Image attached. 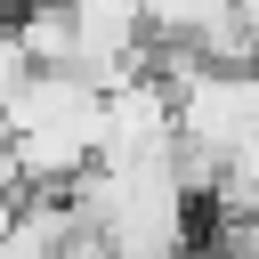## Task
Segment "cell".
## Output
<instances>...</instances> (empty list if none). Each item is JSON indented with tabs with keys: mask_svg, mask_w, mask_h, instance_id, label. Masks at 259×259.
Here are the masks:
<instances>
[{
	"mask_svg": "<svg viewBox=\"0 0 259 259\" xmlns=\"http://www.w3.org/2000/svg\"><path fill=\"white\" fill-rule=\"evenodd\" d=\"M0 8H24V0H0Z\"/></svg>",
	"mask_w": 259,
	"mask_h": 259,
	"instance_id": "obj_3",
	"label": "cell"
},
{
	"mask_svg": "<svg viewBox=\"0 0 259 259\" xmlns=\"http://www.w3.org/2000/svg\"><path fill=\"white\" fill-rule=\"evenodd\" d=\"M219 8H227V0H138V16H146L154 40H194Z\"/></svg>",
	"mask_w": 259,
	"mask_h": 259,
	"instance_id": "obj_2",
	"label": "cell"
},
{
	"mask_svg": "<svg viewBox=\"0 0 259 259\" xmlns=\"http://www.w3.org/2000/svg\"><path fill=\"white\" fill-rule=\"evenodd\" d=\"M97 121H105V89L81 81L73 65H40V73H24L0 97V130H8L16 178L24 186H49V194L73 186L97 162Z\"/></svg>",
	"mask_w": 259,
	"mask_h": 259,
	"instance_id": "obj_1",
	"label": "cell"
}]
</instances>
